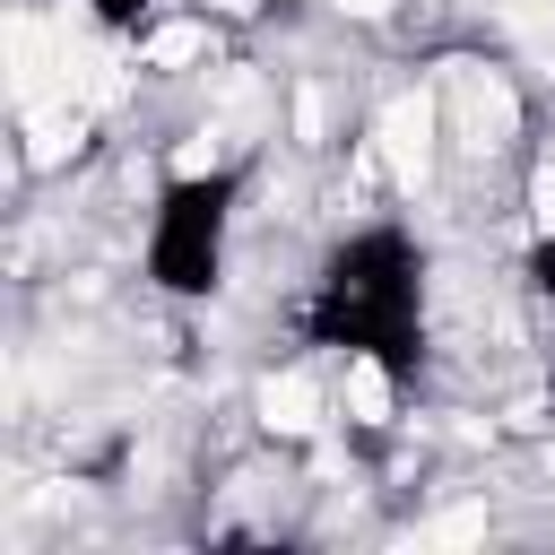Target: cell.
I'll return each instance as SVG.
<instances>
[{"instance_id":"cell-3","label":"cell","mask_w":555,"mask_h":555,"mask_svg":"<svg viewBox=\"0 0 555 555\" xmlns=\"http://www.w3.org/2000/svg\"><path fill=\"white\" fill-rule=\"evenodd\" d=\"M87 9H95V26L130 35V26H147V9H156V0H87Z\"/></svg>"},{"instance_id":"cell-1","label":"cell","mask_w":555,"mask_h":555,"mask_svg":"<svg viewBox=\"0 0 555 555\" xmlns=\"http://www.w3.org/2000/svg\"><path fill=\"white\" fill-rule=\"evenodd\" d=\"M295 338L364 356L382 382L408 390L425 373V243L408 225H356L347 243H330L295 304Z\"/></svg>"},{"instance_id":"cell-4","label":"cell","mask_w":555,"mask_h":555,"mask_svg":"<svg viewBox=\"0 0 555 555\" xmlns=\"http://www.w3.org/2000/svg\"><path fill=\"white\" fill-rule=\"evenodd\" d=\"M520 269H529V286H538V295H546V304H555V243H538V251H529V260H520Z\"/></svg>"},{"instance_id":"cell-2","label":"cell","mask_w":555,"mask_h":555,"mask_svg":"<svg viewBox=\"0 0 555 555\" xmlns=\"http://www.w3.org/2000/svg\"><path fill=\"white\" fill-rule=\"evenodd\" d=\"M234 199H243V165H208V173H173L147 208V286L173 304L217 295L225 278V234H234Z\"/></svg>"}]
</instances>
